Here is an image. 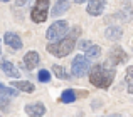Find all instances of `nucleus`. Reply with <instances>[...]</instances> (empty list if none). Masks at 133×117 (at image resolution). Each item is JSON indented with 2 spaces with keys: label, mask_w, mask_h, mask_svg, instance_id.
I'll return each instance as SVG.
<instances>
[{
  "label": "nucleus",
  "mask_w": 133,
  "mask_h": 117,
  "mask_svg": "<svg viewBox=\"0 0 133 117\" xmlns=\"http://www.w3.org/2000/svg\"><path fill=\"white\" fill-rule=\"evenodd\" d=\"M88 74H89V82L94 87L110 89V85L115 80V75H116V69L110 62H99V64L91 65Z\"/></svg>",
  "instance_id": "f257e3e1"
},
{
  "label": "nucleus",
  "mask_w": 133,
  "mask_h": 117,
  "mask_svg": "<svg viewBox=\"0 0 133 117\" xmlns=\"http://www.w3.org/2000/svg\"><path fill=\"white\" fill-rule=\"evenodd\" d=\"M79 35H81V27H74V29L69 30L61 40H57V42H54V44H47V52L51 54V55L57 57V58L68 57L69 54L74 50Z\"/></svg>",
  "instance_id": "f03ea898"
},
{
  "label": "nucleus",
  "mask_w": 133,
  "mask_h": 117,
  "mask_svg": "<svg viewBox=\"0 0 133 117\" xmlns=\"http://www.w3.org/2000/svg\"><path fill=\"white\" fill-rule=\"evenodd\" d=\"M68 32H69L68 20H56V22H52V25H49L47 32H45V39L49 40V44H54L61 40Z\"/></svg>",
  "instance_id": "7ed1b4c3"
},
{
  "label": "nucleus",
  "mask_w": 133,
  "mask_h": 117,
  "mask_svg": "<svg viewBox=\"0 0 133 117\" xmlns=\"http://www.w3.org/2000/svg\"><path fill=\"white\" fill-rule=\"evenodd\" d=\"M91 65H93V64H91V62L83 55V54L76 55L74 58H72V64H71V74H72V77H84V75L89 72Z\"/></svg>",
  "instance_id": "20e7f679"
},
{
  "label": "nucleus",
  "mask_w": 133,
  "mask_h": 117,
  "mask_svg": "<svg viewBox=\"0 0 133 117\" xmlns=\"http://www.w3.org/2000/svg\"><path fill=\"white\" fill-rule=\"evenodd\" d=\"M108 62H110L111 65H115V67H116V65H121V64H127L128 54L125 52L120 45H115V47H111V50L108 52Z\"/></svg>",
  "instance_id": "39448f33"
},
{
  "label": "nucleus",
  "mask_w": 133,
  "mask_h": 117,
  "mask_svg": "<svg viewBox=\"0 0 133 117\" xmlns=\"http://www.w3.org/2000/svg\"><path fill=\"white\" fill-rule=\"evenodd\" d=\"M24 111H25V114L29 117H44V114H45L47 109H45V105L41 101H36V102H29V104H25Z\"/></svg>",
  "instance_id": "423d86ee"
},
{
  "label": "nucleus",
  "mask_w": 133,
  "mask_h": 117,
  "mask_svg": "<svg viewBox=\"0 0 133 117\" xmlns=\"http://www.w3.org/2000/svg\"><path fill=\"white\" fill-rule=\"evenodd\" d=\"M39 62H41L39 52L29 50V52L24 55V58H22V69H25V70H34V69L39 65Z\"/></svg>",
  "instance_id": "0eeeda50"
},
{
  "label": "nucleus",
  "mask_w": 133,
  "mask_h": 117,
  "mask_svg": "<svg viewBox=\"0 0 133 117\" xmlns=\"http://www.w3.org/2000/svg\"><path fill=\"white\" fill-rule=\"evenodd\" d=\"M106 9V0H88V9L86 12L91 17H99Z\"/></svg>",
  "instance_id": "6e6552de"
},
{
  "label": "nucleus",
  "mask_w": 133,
  "mask_h": 117,
  "mask_svg": "<svg viewBox=\"0 0 133 117\" xmlns=\"http://www.w3.org/2000/svg\"><path fill=\"white\" fill-rule=\"evenodd\" d=\"M10 87L15 89V90H20V92H25V94H34L36 92V85L32 84L30 80H10Z\"/></svg>",
  "instance_id": "1a4fd4ad"
},
{
  "label": "nucleus",
  "mask_w": 133,
  "mask_h": 117,
  "mask_svg": "<svg viewBox=\"0 0 133 117\" xmlns=\"http://www.w3.org/2000/svg\"><path fill=\"white\" fill-rule=\"evenodd\" d=\"M0 69L3 70V74H5L7 77H10V80H15V79L20 77L19 69H17L10 60H7V58H3V60L0 62Z\"/></svg>",
  "instance_id": "9d476101"
},
{
  "label": "nucleus",
  "mask_w": 133,
  "mask_h": 117,
  "mask_svg": "<svg viewBox=\"0 0 133 117\" xmlns=\"http://www.w3.org/2000/svg\"><path fill=\"white\" fill-rule=\"evenodd\" d=\"M3 42H5V45L9 47V49H12V50H20L22 49V40H20V37L17 35L15 32H7L5 35H3Z\"/></svg>",
  "instance_id": "9b49d317"
},
{
  "label": "nucleus",
  "mask_w": 133,
  "mask_h": 117,
  "mask_svg": "<svg viewBox=\"0 0 133 117\" xmlns=\"http://www.w3.org/2000/svg\"><path fill=\"white\" fill-rule=\"evenodd\" d=\"M121 35H123V29H121L120 25H110L106 27V30H104V37H106L108 40H120Z\"/></svg>",
  "instance_id": "f8f14e48"
},
{
  "label": "nucleus",
  "mask_w": 133,
  "mask_h": 117,
  "mask_svg": "<svg viewBox=\"0 0 133 117\" xmlns=\"http://www.w3.org/2000/svg\"><path fill=\"white\" fill-rule=\"evenodd\" d=\"M84 57L88 58L89 62L98 60V58L101 57V47H99V45H96V44H91L88 49L84 50Z\"/></svg>",
  "instance_id": "ddd939ff"
},
{
  "label": "nucleus",
  "mask_w": 133,
  "mask_h": 117,
  "mask_svg": "<svg viewBox=\"0 0 133 117\" xmlns=\"http://www.w3.org/2000/svg\"><path fill=\"white\" fill-rule=\"evenodd\" d=\"M49 17V10H37L32 9L30 10V19H32L34 23H44Z\"/></svg>",
  "instance_id": "4468645a"
},
{
  "label": "nucleus",
  "mask_w": 133,
  "mask_h": 117,
  "mask_svg": "<svg viewBox=\"0 0 133 117\" xmlns=\"http://www.w3.org/2000/svg\"><path fill=\"white\" fill-rule=\"evenodd\" d=\"M69 9V0H57L52 7V17H61Z\"/></svg>",
  "instance_id": "2eb2a0df"
},
{
  "label": "nucleus",
  "mask_w": 133,
  "mask_h": 117,
  "mask_svg": "<svg viewBox=\"0 0 133 117\" xmlns=\"http://www.w3.org/2000/svg\"><path fill=\"white\" fill-rule=\"evenodd\" d=\"M52 74H54V77L61 79V80H71V75H69V72L66 70V67H62V65H52Z\"/></svg>",
  "instance_id": "dca6fc26"
},
{
  "label": "nucleus",
  "mask_w": 133,
  "mask_h": 117,
  "mask_svg": "<svg viewBox=\"0 0 133 117\" xmlns=\"http://www.w3.org/2000/svg\"><path fill=\"white\" fill-rule=\"evenodd\" d=\"M76 99H78V97H76V90H74V89H66V90H62L59 101H61L62 104H72Z\"/></svg>",
  "instance_id": "f3484780"
},
{
  "label": "nucleus",
  "mask_w": 133,
  "mask_h": 117,
  "mask_svg": "<svg viewBox=\"0 0 133 117\" xmlns=\"http://www.w3.org/2000/svg\"><path fill=\"white\" fill-rule=\"evenodd\" d=\"M133 67L131 65H128L127 67V74H125V80H127V92H130V94H133Z\"/></svg>",
  "instance_id": "a211bd4d"
},
{
  "label": "nucleus",
  "mask_w": 133,
  "mask_h": 117,
  "mask_svg": "<svg viewBox=\"0 0 133 117\" xmlns=\"http://www.w3.org/2000/svg\"><path fill=\"white\" fill-rule=\"evenodd\" d=\"M9 104H10V97L3 92V85L0 84V107L3 111H9Z\"/></svg>",
  "instance_id": "6ab92c4d"
},
{
  "label": "nucleus",
  "mask_w": 133,
  "mask_h": 117,
  "mask_svg": "<svg viewBox=\"0 0 133 117\" xmlns=\"http://www.w3.org/2000/svg\"><path fill=\"white\" fill-rule=\"evenodd\" d=\"M51 72L49 70H45V69H41L39 70V74H37V80L39 82H42V84H47V82H51Z\"/></svg>",
  "instance_id": "aec40b11"
},
{
  "label": "nucleus",
  "mask_w": 133,
  "mask_h": 117,
  "mask_svg": "<svg viewBox=\"0 0 133 117\" xmlns=\"http://www.w3.org/2000/svg\"><path fill=\"white\" fill-rule=\"evenodd\" d=\"M49 5H51V0H36L34 9H37V10H49Z\"/></svg>",
  "instance_id": "412c9836"
},
{
  "label": "nucleus",
  "mask_w": 133,
  "mask_h": 117,
  "mask_svg": "<svg viewBox=\"0 0 133 117\" xmlns=\"http://www.w3.org/2000/svg\"><path fill=\"white\" fill-rule=\"evenodd\" d=\"M91 44L93 42H89V40H79V50H86Z\"/></svg>",
  "instance_id": "4be33fe9"
},
{
  "label": "nucleus",
  "mask_w": 133,
  "mask_h": 117,
  "mask_svg": "<svg viewBox=\"0 0 133 117\" xmlns=\"http://www.w3.org/2000/svg\"><path fill=\"white\" fill-rule=\"evenodd\" d=\"M27 3H30V0H15V5L17 7H25Z\"/></svg>",
  "instance_id": "5701e85b"
},
{
  "label": "nucleus",
  "mask_w": 133,
  "mask_h": 117,
  "mask_svg": "<svg viewBox=\"0 0 133 117\" xmlns=\"http://www.w3.org/2000/svg\"><path fill=\"white\" fill-rule=\"evenodd\" d=\"M76 3H84V2H88V0H74Z\"/></svg>",
  "instance_id": "b1692460"
},
{
  "label": "nucleus",
  "mask_w": 133,
  "mask_h": 117,
  "mask_svg": "<svg viewBox=\"0 0 133 117\" xmlns=\"http://www.w3.org/2000/svg\"><path fill=\"white\" fill-rule=\"evenodd\" d=\"M110 117H123V115H110Z\"/></svg>",
  "instance_id": "393cba45"
},
{
  "label": "nucleus",
  "mask_w": 133,
  "mask_h": 117,
  "mask_svg": "<svg viewBox=\"0 0 133 117\" xmlns=\"http://www.w3.org/2000/svg\"><path fill=\"white\" fill-rule=\"evenodd\" d=\"M0 2H10V0H0Z\"/></svg>",
  "instance_id": "a878e982"
},
{
  "label": "nucleus",
  "mask_w": 133,
  "mask_h": 117,
  "mask_svg": "<svg viewBox=\"0 0 133 117\" xmlns=\"http://www.w3.org/2000/svg\"><path fill=\"white\" fill-rule=\"evenodd\" d=\"M0 55H2V45H0Z\"/></svg>",
  "instance_id": "bb28decb"
},
{
  "label": "nucleus",
  "mask_w": 133,
  "mask_h": 117,
  "mask_svg": "<svg viewBox=\"0 0 133 117\" xmlns=\"http://www.w3.org/2000/svg\"><path fill=\"white\" fill-rule=\"evenodd\" d=\"M0 117H2V115H0Z\"/></svg>",
  "instance_id": "cd10ccee"
}]
</instances>
